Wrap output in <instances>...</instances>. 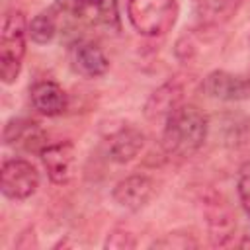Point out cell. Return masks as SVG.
Segmentation results:
<instances>
[{
    "label": "cell",
    "instance_id": "8",
    "mask_svg": "<svg viewBox=\"0 0 250 250\" xmlns=\"http://www.w3.org/2000/svg\"><path fill=\"white\" fill-rule=\"evenodd\" d=\"M45 139V131L39 127L37 121L31 119H10L4 127V143L8 146L23 148L27 152H43V148L47 146Z\"/></svg>",
    "mask_w": 250,
    "mask_h": 250
},
{
    "label": "cell",
    "instance_id": "16",
    "mask_svg": "<svg viewBox=\"0 0 250 250\" xmlns=\"http://www.w3.org/2000/svg\"><path fill=\"white\" fill-rule=\"evenodd\" d=\"M57 33V20L53 14L49 12H41L37 14L29 23H27V35L33 43L37 45H45L49 43Z\"/></svg>",
    "mask_w": 250,
    "mask_h": 250
},
{
    "label": "cell",
    "instance_id": "12",
    "mask_svg": "<svg viewBox=\"0 0 250 250\" xmlns=\"http://www.w3.org/2000/svg\"><path fill=\"white\" fill-rule=\"evenodd\" d=\"M31 105L39 113L47 117H55L68 107V98L66 92L57 82L45 80V82H37L31 88Z\"/></svg>",
    "mask_w": 250,
    "mask_h": 250
},
{
    "label": "cell",
    "instance_id": "6",
    "mask_svg": "<svg viewBox=\"0 0 250 250\" xmlns=\"http://www.w3.org/2000/svg\"><path fill=\"white\" fill-rule=\"evenodd\" d=\"M154 193H156V184L148 176L133 174L115 184L111 197L121 209L141 211L143 207L148 205V201L154 197Z\"/></svg>",
    "mask_w": 250,
    "mask_h": 250
},
{
    "label": "cell",
    "instance_id": "9",
    "mask_svg": "<svg viewBox=\"0 0 250 250\" xmlns=\"http://www.w3.org/2000/svg\"><path fill=\"white\" fill-rule=\"evenodd\" d=\"M184 100V86L178 80H168L158 86L145 104V115L150 121H166Z\"/></svg>",
    "mask_w": 250,
    "mask_h": 250
},
{
    "label": "cell",
    "instance_id": "1",
    "mask_svg": "<svg viewBox=\"0 0 250 250\" xmlns=\"http://www.w3.org/2000/svg\"><path fill=\"white\" fill-rule=\"evenodd\" d=\"M164 123L162 145L168 154L180 158L197 152L209 133L207 115L193 104H182Z\"/></svg>",
    "mask_w": 250,
    "mask_h": 250
},
{
    "label": "cell",
    "instance_id": "10",
    "mask_svg": "<svg viewBox=\"0 0 250 250\" xmlns=\"http://www.w3.org/2000/svg\"><path fill=\"white\" fill-rule=\"evenodd\" d=\"M143 146H145V135L137 127L125 125V127L117 129L113 135H109L107 156L117 164H125V162L133 160L141 152Z\"/></svg>",
    "mask_w": 250,
    "mask_h": 250
},
{
    "label": "cell",
    "instance_id": "4",
    "mask_svg": "<svg viewBox=\"0 0 250 250\" xmlns=\"http://www.w3.org/2000/svg\"><path fill=\"white\" fill-rule=\"evenodd\" d=\"M2 193L10 199H27L39 188V172L35 166L23 158H10L0 170Z\"/></svg>",
    "mask_w": 250,
    "mask_h": 250
},
{
    "label": "cell",
    "instance_id": "15",
    "mask_svg": "<svg viewBox=\"0 0 250 250\" xmlns=\"http://www.w3.org/2000/svg\"><path fill=\"white\" fill-rule=\"evenodd\" d=\"M57 8L76 18H84L94 12L98 18L107 20V0H59Z\"/></svg>",
    "mask_w": 250,
    "mask_h": 250
},
{
    "label": "cell",
    "instance_id": "3",
    "mask_svg": "<svg viewBox=\"0 0 250 250\" xmlns=\"http://www.w3.org/2000/svg\"><path fill=\"white\" fill-rule=\"evenodd\" d=\"M178 0H127L131 25L146 37L168 33L178 20Z\"/></svg>",
    "mask_w": 250,
    "mask_h": 250
},
{
    "label": "cell",
    "instance_id": "14",
    "mask_svg": "<svg viewBox=\"0 0 250 250\" xmlns=\"http://www.w3.org/2000/svg\"><path fill=\"white\" fill-rule=\"evenodd\" d=\"M240 2L242 0H201L197 4V18L203 25H221L238 12Z\"/></svg>",
    "mask_w": 250,
    "mask_h": 250
},
{
    "label": "cell",
    "instance_id": "11",
    "mask_svg": "<svg viewBox=\"0 0 250 250\" xmlns=\"http://www.w3.org/2000/svg\"><path fill=\"white\" fill-rule=\"evenodd\" d=\"M72 68L84 78H98L109 70V59L94 43H78L70 55Z\"/></svg>",
    "mask_w": 250,
    "mask_h": 250
},
{
    "label": "cell",
    "instance_id": "18",
    "mask_svg": "<svg viewBox=\"0 0 250 250\" xmlns=\"http://www.w3.org/2000/svg\"><path fill=\"white\" fill-rule=\"evenodd\" d=\"M107 250H131L137 246V240L131 232L123 230V229H113L107 238H105V244H104Z\"/></svg>",
    "mask_w": 250,
    "mask_h": 250
},
{
    "label": "cell",
    "instance_id": "13",
    "mask_svg": "<svg viewBox=\"0 0 250 250\" xmlns=\"http://www.w3.org/2000/svg\"><path fill=\"white\" fill-rule=\"evenodd\" d=\"M207 225H209V238L213 246H227L232 240L236 223L229 213V209L223 207L221 203L211 205V209L207 211Z\"/></svg>",
    "mask_w": 250,
    "mask_h": 250
},
{
    "label": "cell",
    "instance_id": "7",
    "mask_svg": "<svg viewBox=\"0 0 250 250\" xmlns=\"http://www.w3.org/2000/svg\"><path fill=\"white\" fill-rule=\"evenodd\" d=\"M43 166L47 170V176L55 184H68L74 178L76 172V150L74 145L68 141L47 145L41 152Z\"/></svg>",
    "mask_w": 250,
    "mask_h": 250
},
{
    "label": "cell",
    "instance_id": "17",
    "mask_svg": "<svg viewBox=\"0 0 250 250\" xmlns=\"http://www.w3.org/2000/svg\"><path fill=\"white\" fill-rule=\"evenodd\" d=\"M152 248H172V250H186V248H197V240L191 238L189 234H180V232H168L162 238L154 240L150 244Z\"/></svg>",
    "mask_w": 250,
    "mask_h": 250
},
{
    "label": "cell",
    "instance_id": "5",
    "mask_svg": "<svg viewBox=\"0 0 250 250\" xmlns=\"http://www.w3.org/2000/svg\"><path fill=\"white\" fill-rule=\"evenodd\" d=\"M203 92L221 102L250 100V76L232 74L227 70H213L203 80Z\"/></svg>",
    "mask_w": 250,
    "mask_h": 250
},
{
    "label": "cell",
    "instance_id": "2",
    "mask_svg": "<svg viewBox=\"0 0 250 250\" xmlns=\"http://www.w3.org/2000/svg\"><path fill=\"white\" fill-rule=\"evenodd\" d=\"M27 21L20 10L6 12L0 31V78L4 84H14L25 55Z\"/></svg>",
    "mask_w": 250,
    "mask_h": 250
},
{
    "label": "cell",
    "instance_id": "19",
    "mask_svg": "<svg viewBox=\"0 0 250 250\" xmlns=\"http://www.w3.org/2000/svg\"><path fill=\"white\" fill-rule=\"evenodd\" d=\"M236 189H238V197H240L242 207L246 209V213H250V160L244 162L238 170Z\"/></svg>",
    "mask_w": 250,
    "mask_h": 250
}]
</instances>
